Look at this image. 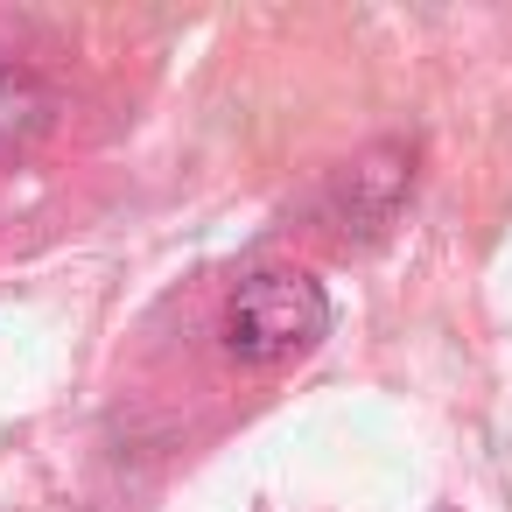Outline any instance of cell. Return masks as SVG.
I'll return each instance as SVG.
<instances>
[{"instance_id": "6da1fadb", "label": "cell", "mask_w": 512, "mask_h": 512, "mask_svg": "<svg viewBox=\"0 0 512 512\" xmlns=\"http://www.w3.org/2000/svg\"><path fill=\"white\" fill-rule=\"evenodd\" d=\"M323 330H330V302H323V288H316L309 274H295V267H260V274H246V281L232 288V302H225V344H232L239 358H260V365L309 351Z\"/></svg>"}, {"instance_id": "7a4b0ae2", "label": "cell", "mask_w": 512, "mask_h": 512, "mask_svg": "<svg viewBox=\"0 0 512 512\" xmlns=\"http://www.w3.org/2000/svg\"><path fill=\"white\" fill-rule=\"evenodd\" d=\"M407 183H414V155H407V148H393V141H386V148L358 155V162L344 169V190H337V197H344V218H351V225H365V232H379V225L400 211ZM351 225H344V232H351Z\"/></svg>"}, {"instance_id": "3957f363", "label": "cell", "mask_w": 512, "mask_h": 512, "mask_svg": "<svg viewBox=\"0 0 512 512\" xmlns=\"http://www.w3.org/2000/svg\"><path fill=\"white\" fill-rule=\"evenodd\" d=\"M43 113H50V99L36 92V78H22V71H0V141H22V134H36V127H43Z\"/></svg>"}]
</instances>
